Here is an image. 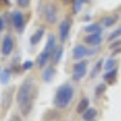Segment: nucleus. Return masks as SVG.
Masks as SVG:
<instances>
[{
  "label": "nucleus",
  "mask_w": 121,
  "mask_h": 121,
  "mask_svg": "<svg viewBox=\"0 0 121 121\" xmlns=\"http://www.w3.org/2000/svg\"><path fill=\"white\" fill-rule=\"evenodd\" d=\"M36 87L32 78H27L17 92V103L23 116H28L33 108L34 99L36 98Z\"/></svg>",
  "instance_id": "obj_1"
},
{
  "label": "nucleus",
  "mask_w": 121,
  "mask_h": 121,
  "mask_svg": "<svg viewBox=\"0 0 121 121\" xmlns=\"http://www.w3.org/2000/svg\"><path fill=\"white\" fill-rule=\"evenodd\" d=\"M74 96V88L70 84H64L62 86H59L56 96L53 98V104L59 108V109H64L69 105V103L72 102Z\"/></svg>",
  "instance_id": "obj_2"
},
{
  "label": "nucleus",
  "mask_w": 121,
  "mask_h": 121,
  "mask_svg": "<svg viewBox=\"0 0 121 121\" xmlns=\"http://www.w3.org/2000/svg\"><path fill=\"white\" fill-rule=\"evenodd\" d=\"M87 73V62L86 60H81L74 64L73 67V79L79 81L81 80Z\"/></svg>",
  "instance_id": "obj_3"
},
{
  "label": "nucleus",
  "mask_w": 121,
  "mask_h": 121,
  "mask_svg": "<svg viewBox=\"0 0 121 121\" xmlns=\"http://www.w3.org/2000/svg\"><path fill=\"white\" fill-rule=\"evenodd\" d=\"M70 27H72V19L65 18L60 22L58 29H59V39H60L62 43L68 39V35H69V32H70Z\"/></svg>",
  "instance_id": "obj_4"
},
{
  "label": "nucleus",
  "mask_w": 121,
  "mask_h": 121,
  "mask_svg": "<svg viewBox=\"0 0 121 121\" xmlns=\"http://www.w3.org/2000/svg\"><path fill=\"white\" fill-rule=\"evenodd\" d=\"M12 23H13L15 29L18 33L23 32V29H24V18H23V15L19 11L12 12Z\"/></svg>",
  "instance_id": "obj_5"
},
{
  "label": "nucleus",
  "mask_w": 121,
  "mask_h": 121,
  "mask_svg": "<svg viewBox=\"0 0 121 121\" xmlns=\"http://www.w3.org/2000/svg\"><path fill=\"white\" fill-rule=\"evenodd\" d=\"M95 52L96 51H90V50L86 46H84V45H76L74 47V50H73V58L74 59H81L85 56L95 53Z\"/></svg>",
  "instance_id": "obj_6"
},
{
  "label": "nucleus",
  "mask_w": 121,
  "mask_h": 121,
  "mask_svg": "<svg viewBox=\"0 0 121 121\" xmlns=\"http://www.w3.org/2000/svg\"><path fill=\"white\" fill-rule=\"evenodd\" d=\"M13 50V40L10 35H5L3 39V45H1V53L4 56H10Z\"/></svg>",
  "instance_id": "obj_7"
},
{
  "label": "nucleus",
  "mask_w": 121,
  "mask_h": 121,
  "mask_svg": "<svg viewBox=\"0 0 121 121\" xmlns=\"http://www.w3.org/2000/svg\"><path fill=\"white\" fill-rule=\"evenodd\" d=\"M45 18L47 23L50 24H55L57 21V9L55 7V5H47L46 10H45Z\"/></svg>",
  "instance_id": "obj_8"
},
{
  "label": "nucleus",
  "mask_w": 121,
  "mask_h": 121,
  "mask_svg": "<svg viewBox=\"0 0 121 121\" xmlns=\"http://www.w3.org/2000/svg\"><path fill=\"white\" fill-rule=\"evenodd\" d=\"M102 35L100 33H90V35H86L84 38V41L90 46H98L102 43Z\"/></svg>",
  "instance_id": "obj_9"
},
{
  "label": "nucleus",
  "mask_w": 121,
  "mask_h": 121,
  "mask_svg": "<svg viewBox=\"0 0 121 121\" xmlns=\"http://www.w3.org/2000/svg\"><path fill=\"white\" fill-rule=\"evenodd\" d=\"M55 50H56V38L53 34H50L48 35V39H47V43H46V46L44 48V51L50 53V55H53L55 52Z\"/></svg>",
  "instance_id": "obj_10"
},
{
  "label": "nucleus",
  "mask_w": 121,
  "mask_h": 121,
  "mask_svg": "<svg viewBox=\"0 0 121 121\" xmlns=\"http://www.w3.org/2000/svg\"><path fill=\"white\" fill-rule=\"evenodd\" d=\"M55 74H56V69L53 65H50L45 69V72L43 74V80L45 82H51L53 78H55Z\"/></svg>",
  "instance_id": "obj_11"
},
{
  "label": "nucleus",
  "mask_w": 121,
  "mask_h": 121,
  "mask_svg": "<svg viewBox=\"0 0 121 121\" xmlns=\"http://www.w3.org/2000/svg\"><path fill=\"white\" fill-rule=\"evenodd\" d=\"M12 91H13V87L6 90L5 92H4V95H3V107H4L5 110L10 107V104H11V100H12Z\"/></svg>",
  "instance_id": "obj_12"
},
{
  "label": "nucleus",
  "mask_w": 121,
  "mask_h": 121,
  "mask_svg": "<svg viewBox=\"0 0 121 121\" xmlns=\"http://www.w3.org/2000/svg\"><path fill=\"white\" fill-rule=\"evenodd\" d=\"M44 33H45V28H39L36 32L30 36V44L32 45H38L40 41H41V39L44 36Z\"/></svg>",
  "instance_id": "obj_13"
},
{
  "label": "nucleus",
  "mask_w": 121,
  "mask_h": 121,
  "mask_svg": "<svg viewBox=\"0 0 121 121\" xmlns=\"http://www.w3.org/2000/svg\"><path fill=\"white\" fill-rule=\"evenodd\" d=\"M116 75H117V69H110V70H108V72L104 74V80L105 81H108L109 82V85H113L115 81H116Z\"/></svg>",
  "instance_id": "obj_14"
},
{
  "label": "nucleus",
  "mask_w": 121,
  "mask_h": 121,
  "mask_svg": "<svg viewBox=\"0 0 121 121\" xmlns=\"http://www.w3.org/2000/svg\"><path fill=\"white\" fill-rule=\"evenodd\" d=\"M51 57H52V56L50 55V53H47V52L43 51L39 55L38 59H36V64H38V67H39V68H43V67H45V64L48 62V59L51 58Z\"/></svg>",
  "instance_id": "obj_15"
},
{
  "label": "nucleus",
  "mask_w": 121,
  "mask_h": 121,
  "mask_svg": "<svg viewBox=\"0 0 121 121\" xmlns=\"http://www.w3.org/2000/svg\"><path fill=\"white\" fill-rule=\"evenodd\" d=\"M88 99L87 98H82L80 100V103L78 104V108H76V113L78 114H84L86 110L88 109Z\"/></svg>",
  "instance_id": "obj_16"
},
{
  "label": "nucleus",
  "mask_w": 121,
  "mask_h": 121,
  "mask_svg": "<svg viewBox=\"0 0 121 121\" xmlns=\"http://www.w3.org/2000/svg\"><path fill=\"white\" fill-rule=\"evenodd\" d=\"M10 78H11V70L9 68L4 69L1 73H0V82L1 84H7L10 81Z\"/></svg>",
  "instance_id": "obj_17"
},
{
  "label": "nucleus",
  "mask_w": 121,
  "mask_h": 121,
  "mask_svg": "<svg viewBox=\"0 0 121 121\" xmlns=\"http://www.w3.org/2000/svg\"><path fill=\"white\" fill-rule=\"evenodd\" d=\"M96 116H97V110H96L95 108L87 109L86 112L82 114V119H84L85 121H87V120H93Z\"/></svg>",
  "instance_id": "obj_18"
},
{
  "label": "nucleus",
  "mask_w": 121,
  "mask_h": 121,
  "mask_svg": "<svg viewBox=\"0 0 121 121\" xmlns=\"http://www.w3.org/2000/svg\"><path fill=\"white\" fill-rule=\"evenodd\" d=\"M62 53H63V46H58L55 50L53 55H52V62H53V64H57L60 60V58H62Z\"/></svg>",
  "instance_id": "obj_19"
},
{
  "label": "nucleus",
  "mask_w": 121,
  "mask_h": 121,
  "mask_svg": "<svg viewBox=\"0 0 121 121\" xmlns=\"http://www.w3.org/2000/svg\"><path fill=\"white\" fill-rule=\"evenodd\" d=\"M102 64H103V60L102 59H99V60H97V63L95 64V68L92 69V72H91V78H96L98 74H99V72H100V69H102Z\"/></svg>",
  "instance_id": "obj_20"
},
{
  "label": "nucleus",
  "mask_w": 121,
  "mask_h": 121,
  "mask_svg": "<svg viewBox=\"0 0 121 121\" xmlns=\"http://www.w3.org/2000/svg\"><path fill=\"white\" fill-rule=\"evenodd\" d=\"M85 30L87 33H102V28L99 24H88L85 27Z\"/></svg>",
  "instance_id": "obj_21"
},
{
  "label": "nucleus",
  "mask_w": 121,
  "mask_h": 121,
  "mask_svg": "<svg viewBox=\"0 0 121 121\" xmlns=\"http://www.w3.org/2000/svg\"><path fill=\"white\" fill-rule=\"evenodd\" d=\"M116 21H117L116 17H114V16H108V17H105V18L103 19V24H104L105 27H112V26H114V24L116 23Z\"/></svg>",
  "instance_id": "obj_22"
},
{
  "label": "nucleus",
  "mask_w": 121,
  "mask_h": 121,
  "mask_svg": "<svg viewBox=\"0 0 121 121\" xmlns=\"http://www.w3.org/2000/svg\"><path fill=\"white\" fill-rule=\"evenodd\" d=\"M107 91V85L105 84H99L97 87H96V96H102L103 93H105Z\"/></svg>",
  "instance_id": "obj_23"
},
{
  "label": "nucleus",
  "mask_w": 121,
  "mask_h": 121,
  "mask_svg": "<svg viewBox=\"0 0 121 121\" xmlns=\"http://www.w3.org/2000/svg\"><path fill=\"white\" fill-rule=\"evenodd\" d=\"M84 3H85V0H74V13H78L81 10Z\"/></svg>",
  "instance_id": "obj_24"
},
{
  "label": "nucleus",
  "mask_w": 121,
  "mask_h": 121,
  "mask_svg": "<svg viewBox=\"0 0 121 121\" xmlns=\"http://www.w3.org/2000/svg\"><path fill=\"white\" fill-rule=\"evenodd\" d=\"M121 35V28H119V29H116V30H114V32L109 35V38H108V40L109 41H114L115 39H117L119 36Z\"/></svg>",
  "instance_id": "obj_25"
},
{
  "label": "nucleus",
  "mask_w": 121,
  "mask_h": 121,
  "mask_svg": "<svg viewBox=\"0 0 121 121\" xmlns=\"http://www.w3.org/2000/svg\"><path fill=\"white\" fill-rule=\"evenodd\" d=\"M117 62L115 59H113V58H110V59H108L107 60V64L104 65V68L107 69V70H110V69H114V67H115V64H116Z\"/></svg>",
  "instance_id": "obj_26"
},
{
  "label": "nucleus",
  "mask_w": 121,
  "mask_h": 121,
  "mask_svg": "<svg viewBox=\"0 0 121 121\" xmlns=\"http://www.w3.org/2000/svg\"><path fill=\"white\" fill-rule=\"evenodd\" d=\"M33 65H34V62H32V60H26L22 64V68H23V70H29L33 68Z\"/></svg>",
  "instance_id": "obj_27"
},
{
  "label": "nucleus",
  "mask_w": 121,
  "mask_h": 121,
  "mask_svg": "<svg viewBox=\"0 0 121 121\" xmlns=\"http://www.w3.org/2000/svg\"><path fill=\"white\" fill-rule=\"evenodd\" d=\"M30 4V0H17V5L19 7H28Z\"/></svg>",
  "instance_id": "obj_28"
},
{
  "label": "nucleus",
  "mask_w": 121,
  "mask_h": 121,
  "mask_svg": "<svg viewBox=\"0 0 121 121\" xmlns=\"http://www.w3.org/2000/svg\"><path fill=\"white\" fill-rule=\"evenodd\" d=\"M120 45H121V40H116V41H114L112 45L109 46V48H110V50H115V48H117Z\"/></svg>",
  "instance_id": "obj_29"
},
{
  "label": "nucleus",
  "mask_w": 121,
  "mask_h": 121,
  "mask_svg": "<svg viewBox=\"0 0 121 121\" xmlns=\"http://www.w3.org/2000/svg\"><path fill=\"white\" fill-rule=\"evenodd\" d=\"M119 53H121V47L119 48H115V50H113V56H116V55H119Z\"/></svg>",
  "instance_id": "obj_30"
},
{
  "label": "nucleus",
  "mask_w": 121,
  "mask_h": 121,
  "mask_svg": "<svg viewBox=\"0 0 121 121\" xmlns=\"http://www.w3.org/2000/svg\"><path fill=\"white\" fill-rule=\"evenodd\" d=\"M5 28V24H4V21H3V18L0 17V32H3Z\"/></svg>",
  "instance_id": "obj_31"
},
{
  "label": "nucleus",
  "mask_w": 121,
  "mask_h": 121,
  "mask_svg": "<svg viewBox=\"0 0 121 121\" xmlns=\"http://www.w3.org/2000/svg\"><path fill=\"white\" fill-rule=\"evenodd\" d=\"M0 5H6V6H9L10 3L7 1V0H0Z\"/></svg>",
  "instance_id": "obj_32"
},
{
  "label": "nucleus",
  "mask_w": 121,
  "mask_h": 121,
  "mask_svg": "<svg viewBox=\"0 0 121 121\" xmlns=\"http://www.w3.org/2000/svg\"><path fill=\"white\" fill-rule=\"evenodd\" d=\"M9 121H19V119H18L17 116H12V117H11V119H10Z\"/></svg>",
  "instance_id": "obj_33"
},
{
  "label": "nucleus",
  "mask_w": 121,
  "mask_h": 121,
  "mask_svg": "<svg viewBox=\"0 0 121 121\" xmlns=\"http://www.w3.org/2000/svg\"><path fill=\"white\" fill-rule=\"evenodd\" d=\"M87 121H93V120H87Z\"/></svg>",
  "instance_id": "obj_34"
}]
</instances>
